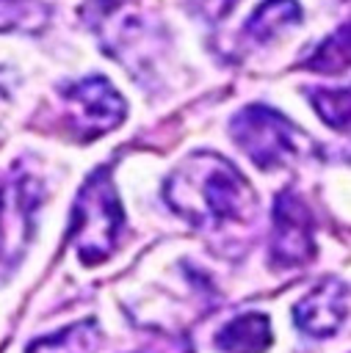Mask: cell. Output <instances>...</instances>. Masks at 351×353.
<instances>
[{"label":"cell","mask_w":351,"mask_h":353,"mask_svg":"<svg viewBox=\"0 0 351 353\" xmlns=\"http://www.w3.org/2000/svg\"><path fill=\"white\" fill-rule=\"evenodd\" d=\"M232 141L263 171L290 163L301 152V132L282 113L265 105H249L229 121Z\"/></svg>","instance_id":"277c9868"},{"label":"cell","mask_w":351,"mask_h":353,"mask_svg":"<svg viewBox=\"0 0 351 353\" xmlns=\"http://www.w3.org/2000/svg\"><path fill=\"white\" fill-rule=\"evenodd\" d=\"M298 22H301V8L296 0H265L246 19V36L254 41H268L271 36H276L285 28H293Z\"/></svg>","instance_id":"30bf717a"},{"label":"cell","mask_w":351,"mask_h":353,"mask_svg":"<svg viewBox=\"0 0 351 353\" xmlns=\"http://www.w3.org/2000/svg\"><path fill=\"white\" fill-rule=\"evenodd\" d=\"M102 347V334L94 320H80L61 328L58 334L41 336L28 345L25 353H97Z\"/></svg>","instance_id":"9c48e42d"},{"label":"cell","mask_w":351,"mask_h":353,"mask_svg":"<svg viewBox=\"0 0 351 353\" xmlns=\"http://www.w3.org/2000/svg\"><path fill=\"white\" fill-rule=\"evenodd\" d=\"M163 199L191 226L216 229L246 212L252 190L229 160L216 152H193L166 176Z\"/></svg>","instance_id":"6da1fadb"},{"label":"cell","mask_w":351,"mask_h":353,"mask_svg":"<svg viewBox=\"0 0 351 353\" xmlns=\"http://www.w3.org/2000/svg\"><path fill=\"white\" fill-rule=\"evenodd\" d=\"M39 204V179L30 176L25 168L14 165L11 174L0 182V281L17 270L28 251Z\"/></svg>","instance_id":"3957f363"},{"label":"cell","mask_w":351,"mask_h":353,"mask_svg":"<svg viewBox=\"0 0 351 353\" xmlns=\"http://www.w3.org/2000/svg\"><path fill=\"white\" fill-rule=\"evenodd\" d=\"M312 108L329 127H334V130L348 127V91L345 88H340V91L337 88H315Z\"/></svg>","instance_id":"4fadbf2b"},{"label":"cell","mask_w":351,"mask_h":353,"mask_svg":"<svg viewBox=\"0 0 351 353\" xmlns=\"http://www.w3.org/2000/svg\"><path fill=\"white\" fill-rule=\"evenodd\" d=\"M348 63V28H340V33H332L310 58V69L312 72H323V74H334L343 72Z\"/></svg>","instance_id":"7c38bea8"},{"label":"cell","mask_w":351,"mask_h":353,"mask_svg":"<svg viewBox=\"0 0 351 353\" xmlns=\"http://www.w3.org/2000/svg\"><path fill=\"white\" fill-rule=\"evenodd\" d=\"M268 345H271V320L263 312L238 314L216 334V347L221 353H263Z\"/></svg>","instance_id":"ba28073f"},{"label":"cell","mask_w":351,"mask_h":353,"mask_svg":"<svg viewBox=\"0 0 351 353\" xmlns=\"http://www.w3.org/2000/svg\"><path fill=\"white\" fill-rule=\"evenodd\" d=\"M47 6L41 0H0V33L3 30H39L47 25Z\"/></svg>","instance_id":"8fae6325"},{"label":"cell","mask_w":351,"mask_h":353,"mask_svg":"<svg viewBox=\"0 0 351 353\" xmlns=\"http://www.w3.org/2000/svg\"><path fill=\"white\" fill-rule=\"evenodd\" d=\"M64 99L69 110V127L83 141L99 138L119 127L127 110L122 94L102 74H91L72 83L64 91Z\"/></svg>","instance_id":"5b68a950"},{"label":"cell","mask_w":351,"mask_h":353,"mask_svg":"<svg viewBox=\"0 0 351 353\" xmlns=\"http://www.w3.org/2000/svg\"><path fill=\"white\" fill-rule=\"evenodd\" d=\"M345 314H348V290L337 279H323L293 306L296 328L321 339L334 336Z\"/></svg>","instance_id":"52a82bcc"},{"label":"cell","mask_w":351,"mask_h":353,"mask_svg":"<svg viewBox=\"0 0 351 353\" xmlns=\"http://www.w3.org/2000/svg\"><path fill=\"white\" fill-rule=\"evenodd\" d=\"M122 229H124L122 201L111 179V171L102 165L77 190L69 218V243L83 265H99L116 251Z\"/></svg>","instance_id":"7a4b0ae2"},{"label":"cell","mask_w":351,"mask_h":353,"mask_svg":"<svg viewBox=\"0 0 351 353\" xmlns=\"http://www.w3.org/2000/svg\"><path fill=\"white\" fill-rule=\"evenodd\" d=\"M315 254L312 215L310 207L293 193L282 190L274 201V226H271V262L279 268H298Z\"/></svg>","instance_id":"8992f818"}]
</instances>
